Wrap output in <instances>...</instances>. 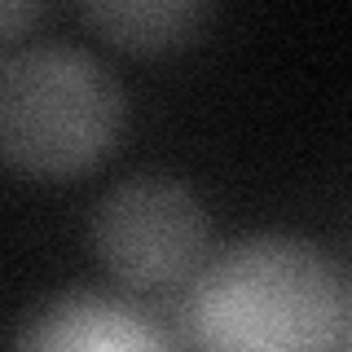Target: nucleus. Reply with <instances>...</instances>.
<instances>
[{
    "instance_id": "6",
    "label": "nucleus",
    "mask_w": 352,
    "mask_h": 352,
    "mask_svg": "<svg viewBox=\"0 0 352 352\" xmlns=\"http://www.w3.org/2000/svg\"><path fill=\"white\" fill-rule=\"evenodd\" d=\"M40 9L36 5H5L0 9V36H5V49H18L22 36H27V27H36Z\"/></svg>"
},
{
    "instance_id": "2",
    "label": "nucleus",
    "mask_w": 352,
    "mask_h": 352,
    "mask_svg": "<svg viewBox=\"0 0 352 352\" xmlns=\"http://www.w3.org/2000/svg\"><path fill=\"white\" fill-rule=\"evenodd\" d=\"M124 128V88L84 44L36 40L0 58V154L22 176L66 181L106 159Z\"/></svg>"
},
{
    "instance_id": "1",
    "label": "nucleus",
    "mask_w": 352,
    "mask_h": 352,
    "mask_svg": "<svg viewBox=\"0 0 352 352\" xmlns=\"http://www.w3.org/2000/svg\"><path fill=\"white\" fill-rule=\"evenodd\" d=\"M344 273L295 234L229 242L181 295V335L194 352H344Z\"/></svg>"
},
{
    "instance_id": "4",
    "label": "nucleus",
    "mask_w": 352,
    "mask_h": 352,
    "mask_svg": "<svg viewBox=\"0 0 352 352\" xmlns=\"http://www.w3.org/2000/svg\"><path fill=\"white\" fill-rule=\"evenodd\" d=\"M9 352H194L159 313L106 291H62L31 308Z\"/></svg>"
},
{
    "instance_id": "5",
    "label": "nucleus",
    "mask_w": 352,
    "mask_h": 352,
    "mask_svg": "<svg viewBox=\"0 0 352 352\" xmlns=\"http://www.w3.org/2000/svg\"><path fill=\"white\" fill-rule=\"evenodd\" d=\"M80 18L124 53H172L203 31L212 9L198 0H97L80 9Z\"/></svg>"
},
{
    "instance_id": "7",
    "label": "nucleus",
    "mask_w": 352,
    "mask_h": 352,
    "mask_svg": "<svg viewBox=\"0 0 352 352\" xmlns=\"http://www.w3.org/2000/svg\"><path fill=\"white\" fill-rule=\"evenodd\" d=\"M344 352H352V286H348V326H344Z\"/></svg>"
},
{
    "instance_id": "3",
    "label": "nucleus",
    "mask_w": 352,
    "mask_h": 352,
    "mask_svg": "<svg viewBox=\"0 0 352 352\" xmlns=\"http://www.w3.org/2000/svg\"><path fill=\"white\" fill-rule=\"evenodd\" d=\"M88 247L128 291H185L212 260V220L185 181L141 172L97 198Z\"/></svg>"
}]
</instances>
